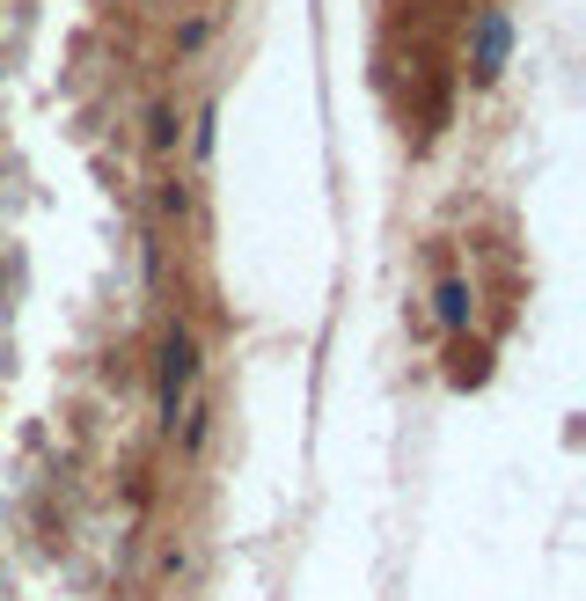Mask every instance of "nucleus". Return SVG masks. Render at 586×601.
<instances>
[{
    "mask_svg": "<svg viewBox=\"0 0 586 601\" xmlns=\"http://www.w3.org/2000/svg\"><path fill=\"white\" fill-rule=\"evenodd\" d=\"M198 337L183 331V323H169L161 331V374H155V418L161 425H177L183 418V404H191V390H198Z\"/></svg>",
    "mask_w": 586,
    "mask_h": 601,
    "instance_id": "obj_1",
    "label": "nucleus"
},
{
    "mask_svg": "<svg viewBox=\"0 0 586 601\" xmlns=\"http://www.w3.org/2000/svg\"><path fill=\"white\" fill-rule=\"evenodd\" d=\"M484 359H491V353H484V345H463V353H455V367H447V382H455V390H477L484 374H491V367H484Z\"/></svg>",
    "mask_w": 586,
    "mask_h": 601,
    "instance_id": "obj_5",
    "label": "nucleus"
},
{
    "mask_svg": "<svg viewBox=\"0 0 586 601\" xmlns=\"http://www.w3.org/2000/svg\"><path fill=\"white\" fill-rule=\"evenodd\" d=\"M206 37H213V16H191L177 30V52H206Z\"/></svg>",
    "mask_w": 586,
    "mask_h": 601,
    "instance_id": "obj_7",
    "label": "nucleus"
},
{
    "mask_svg": "<svg viewBox=\"0 0 586 601\" xmlns=\"http://www.w3.org/2000/svg\"><path fill=\"white\" fill-rule=\"evenodd\" d=\"M213 125H220V110L206 104V110H198V118H191V161H213V140H220Z\"/></svg>",
    "mask_w": 586,
    "mask_h": 601,
    "instance_id": "obj_6",
    "label": "nucleus"
},
{
    "mask_svg": "<svg viewBox=\"0 0 586 601\" xmlns=\"http://www.w3.org/2000/svg\"><path fill=\"white\" fill-rule=\"evenodd\" d=\"M183 206H191V191H183V184H161V213H177L183 220Z\"/></svg>",
    "mask_w": 586,
    "mask_h": 601,
    "instance_id": "obj_8",
    "label": "nucleus"
},
{
    "mask_svg": "<svg viewBox=\"0 0 586 601\" xmlns=\"http://www.w3.org/2000/svg\"><path fill=\"white\" fill-rule=\"evenodd\" d=\"M506 52H514V22H506V8H484L477 37H469V81L491 89L498 73H506Z\"/></svg>",
    "mask_w": 586,
    "mask_h": 601,
    "instance_id": "obj_2",
    "label": "nucleus"
},
{
    "mask_svg": "<svg viewBox=\"0 0 586 601\" xmlns=\"http://www.w3.org/2000/svg\"><path fill=\"white\" fill-rule=\"evenodd\" d=\"M469 308H477V294H469L463 279H440V294H433V316H440V331H469Z\"/></svg>",
    "mask_w": 586,
    "mask_h": 601,
    "instance_id": "obj_3",
    "label": "nucleus"
},
{
    "mask_svg": "<svg viewBox=\"0 0 586 601\" xmlns=\"http://www.w3.org/2000/svg\"><path fill=\"white\" fill-rule=\"evenodd\" d=\"M177 140H183L177 104H147V147H155V155H177Z\"/></svg>",
    "mask_w": 586,
    "mask_h": 601,
    "instance_id": "obj_4",
    "label": "nucleus"
}]
</instances>
